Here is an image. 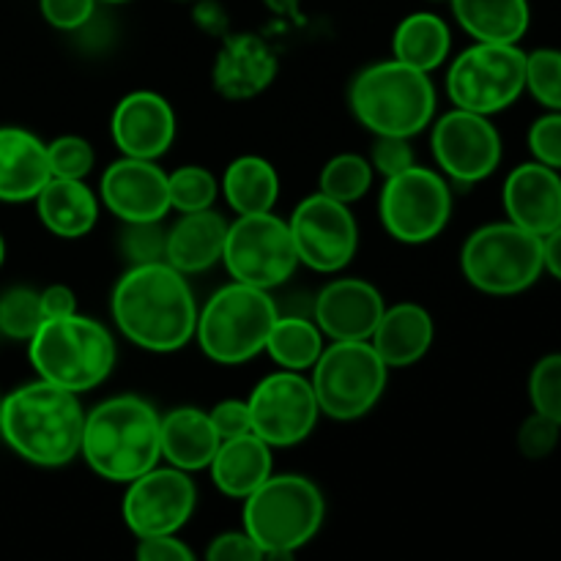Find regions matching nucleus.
Listing matches in <instances>:
<instances>
[{
    "instance_id": "f8f14e48",
    "label": "nucleus",
    "mask_w": 561,
    "mask_h": 561,
    "mask_svg": "<svg viewBox=\"0 0 561 561\" xmlns=\"http://www.w3.org/2000/svg\"><path fill=\"white\" fill-rule=\"evenodd\" d=\"M222 263L236 283L272 294L299 268L288 219H279L274 211L236 217L228 225Z\"/></svg>"
},
{
    "instance_id": "f03ea898",
    "label": "nucleus",
    "mask_w": 561,
    "mask_h": 561,
    "mask_svg": "<svg viewBox=\"0 0 561 561\" xmlns=\"http://www.w3.org/2000/svg\"><path fill=\"white\" fill-rule=\"evenodd\" d=\"M85 411L80 394L36 381L5 394L0 405V436L22 460L60 469L80 455Z\"/></svg>"
},
{
    "instance_id": "72a5a7b5",
    "label": "nucleus",
    "mask_w": 561,
    "mask_h": 561,
    "mask_svg": "<svg viewBox=\"0 0 561 561\" xmlns=\"http://www.w3.org/2000/svg\"><path fill=\"white\" fill-rule=\"evenodd\" d=\"M42 321L44 316L42 305H38V290L16 285L0 296V334H5L9 340L27 343L42 327Z\"/></svg>"
},
{
    "instance_id": "2f4dec72",
    "label": "nucleus",
    "mask_w": 561,
    "mask_h": 561,
    "mask_svg": "<svg viewBox=\"0 0 561 561\" xmlns=\"http://www.w3.org/2000/svg\"><path fill=\"white\" fill-rule=\"evenodd\" d=\"M373 175L376 173H373V164L367 157L351 151L337 153L323 164L321 175H318V192L351 206L370 192Z\"/></svg>"
},
{
    "instance_id": "7c9ffc66",
    "label": "nucleus",
    "mask_w": 561,
    "mask_h": 561,
    "mask_svg": "<svg viewBox=\"0 0 561 561\" xmlns=\"http://www.w3.org/2000/svg\"><path fill=\"white\" fill-rule=\"evenodd\" d=\"M323 340L327 337L312 318L277 316L263 351L272 356L274 365H279V370L307 373L327 348Z\"/></svg>"
},
{
    "instance_id": "4468645a",
    "label": "nucleus",
    "mask_w": 561,
    "mask_h": 561,
    "mask_svg": "<svg viewBox=\"0 0 561 561\" xmlns=\"http://www.w3.org/2000/svg\"><path fill=\"white\" fill-rule=\"evenodd\" d=\"M247 405H250L252 433L272 449L296 447L310 438L321 416L310 378L290 370H277L257 381L247 398Z\"/></svg>"
},
{
    "instance_id": "9d476101",
    "label": "nucleus",
    "mask_w": 561,
    "mask_h": 561,
    "mask_svg": "<svg viewBox=\"0 0 561 561\" xmlns=\"http://www.w3.org/2000/svg\"><path fill=\"white\" fill-rule=\"evenodd\" d=\"M526 91V53L518 44L474 42L449 64L447 96L458 110L496 115Z\"/></svg>"
},
{
    "instance_id": "4c0bfd02",
    "label": "nucleus",
    "mask_w": 561,
    "mask_h": 561,
    "mask_svg": "<svg viewBox=\"0 0 561 561\" xmlns=\"http://www.w3.org/2000/svg\"><path fill=\"white\" fill-rule=\"evenodd\" d=\"M529 400L537 414L561 427V354H548L531 367Z\"/></svg>"
},
{
    "instance_id": "ddd939ff",
    "label": "nucleus",
    "mask_w": 561,
    "mask_h": 561,
    "mask_svg": "<svg viewBox=\"0 0 561 561\" xmlns=\"http://www.w3.org/2000/svg\"><path fill=\"white\" fill-rule=\"evenodd\" d=\"M288 228L299 263L318 274L343 272L359 250V225L351 206L321 192L305 197L294 208Z\"/></svg>"
},
{
    "instance_id": "5701e85b",
    "label": "nucleus",
    "mask_w": 561,
    "mask_h": 561,
    "mask_svg": "<svg viewBox=\"0 0 561 561\" xmlns=\"http://www.w3.org/2000/svg\"><path fill=\"white\" fill-rule=\"evenodd\" d=\"M228 219L214 208L195 214H181L168 230V250H164V263L181 272L203 274L222 261L225 239H228Z\"/></svg>"
},
{
    "instance_id": "0eeeda50",
    "label": "nucleus",
    "mask_w": 561,
    "mask_h": 561,
    "mask_svg": "<svg viewBox=\"0 0 561 561\" xmlns=\"http://www.w3.org/2000/svg\"><path fill=\"white\" fill-rule=\"evenodd\" d=\"M327 518L323 493L310 477L272 474L244 499V531L263 551H299Z\"/></svg>"
},
{
    "instance_id": "8fccbe9b",
    "label": "nucleus",
    "mask_w": 561,
    "mask_h": 561,
    "mask_svg": "<svg viewBox=\"0 0 561 561\" xmlns=\"http://www.w3.org/2000/svg\"><path fill=\"white\" fill-rule=\"evenodd\" d=\"M263 3L272 14L283 16V20L296 22V25L301 22V0H263Z\"/></svg>"
},
{
    "instance_id": "de8ad7c7",
    "label": "nucleus",
    "mask_w": 561,
    "mask_h": 561,
    "mask_svg": "<svg viewBox=\"0 0 561 561\" xmlns=\"http://www.w3.org/2000/svg\"><path fill=\"white\" fill-rule=\"evenodd\" d=\"M195 22L203 31L214 33V36H222L225 27H228V16H225L222 5L214 3V0H201V3H197Z\"/></svg>"
},
{
    "instance_id": "c03bdc74",
    "label": "nucleus",
    "mask_w": 561,
    "mask_h": 561,
    "mask_svg": "<svg viewBox=\"0 0 561 561\" xmlns=\"http://www.w3.org/2000/svg\"><path fill=\"white\" fill-rule=\"evenodd\" d=\"M208 416H211L214 431L219 433L222 442L252 433L250 405H247V400H222V403H217L208 411Z\"/></svg>"
},
{
    "instance_id": "5fc2aeb1",
    "label": "nucleus",
    "mask_w": 561,
    "mask_h": 561,
    "mask_svg": "<svg viewBox=\"0 0 561 561\" xmlns=\"http://www.w3.org/2000/svg\"><path fill=\"white\" fill-rule=\"evenodd\" d=\"M0 405H3V398H0Z\"/></svg>"
},
{
    "instance_id": "1a4fd4ad",
    "label": "nucleus",
    "mask_w": 561,
    "mask_h": 561,
    "mask_svg": "<svg viewBox=\"0 0 561 561\" xmlns=\"http://www.w3.org/2000/svg\"><path fill=\"white\" fill-rule=\"evenodd\" d=\"M460 268L471 288L488 296H515L542 277V239L507 222L477 228L460 250Z\"/></svg>"
},
{
    "instance_id": "4be33fe9",
    "label": "nucleus",
    "mask_w": 561,
    "mask_h": 561,
    "mask_svg": "<svg viewBox=\"0 0 561 561\" xmlns=\"http://www.w3.org/2000/svg\"><path fill=\"white\" fill-rule=\"evenodd\" d=\"M49 179L47 142L25 126H0V201H36Z\"/></svg>"
},
{
    "instance_id": "7ed1b4c3",
    "label": "nucleus",
    "mask_w": 561,
    "mask_h": 561,
    "mask_svg": "<svg viewBox=\"0 0 561 561\" xmlns=\"http://www.w3.org/2000/svg\"><path fill=\"white\" fill-rule=\"evenodd\" d=\"M159 422L162 416L148 400L137 394H115L85 411L80 455L96 477L129 485L162 458Z\"/></svg>"
},
{
    "instance_id": "6e6d98bb",
    "label": "nucleus",
    "mask_w": 561,
    "mask_h": 561,
    "mask_svg": "<svg viewBox=\"0 0 561 561\" xmlns=\"http://www.w3.org/2000/svg\"><path fill=\"white\" fill-rule=\"evenodd\" d=\"M433 3H438V0H433Z\"/></svg>"
},
{
    "instance_id": "a18cd8bd",
    "label": "nucleus",
    "mask_w": 561,
    "mask_h": 561,
    "mask_svg": "<svg viewBox=\"0 0 561 561\" xmlns=\"http://www.w3.org/2000/svg\"><path fill=\"white\" fill-rule=\"evenodd\" d=\"M137 561H197L192 548L175 535L146 537L137 546Z\"/></svg>"
},
{
    "instance_id": "aec40b11",
    "label": "nucleus",
    "mask_w": 561,
    "mask_h": 561,
    "mask_svg": "<svg viewBox=\"0 0 561 561\" xmlns=\"http://www.w3.org/2000/svg\"><path fill=\"white\" fill-rule=\"evenodd\" d=\"M502 203L510 222L542 239L561 225V173L535 159L518 164L504 179Z\"/></svg>"
},
{
    "instance_id": "49530a36",
    "label": "nucleus",
    "mask_w": 561,
    "mask_h": 561,
    "mask_svg": "<svg viewBox=\"0 0 561 561\" xmlns=\"http://www.w3.org/2000/svg\"><path fill=\"white\" fill-rule=\"evenodd\" d=\"M38 305H42L44 321H55V318L77 316V296L69 285L55 283L38 290Z\"/></svg>"
},
{
    "instance_id": "3c124183",
    "label": "nucleus",
    "mask_w": 561,
    "mask_h": 561,
    "mask_svg": "<svg viewBox=\"0 0 561 561\" xmlns=\"http://www.w3.org/2000/svg\"><path fill=\"white\" fill-rule=\"evenodd\" d=\"M263 561H296V551H263Z\"/></svg>"
},
{
    "instance_id": "c756f323",
    "label": "nucleus",
    "mask_w": 561,
    "mask_h": 561,
    "mask_svg": "<svg viewBox=\"0 0 561 561\" xmlns=\"http://www.w3.org/2000/svg\"><path fill=\"white\" fill-rule=\"evenodd\" d=\"M453 49V31L433 11H414L394 27L392 53L394 60L416 71H436L444 66Z\"/></svg>"
},
{
    "instance_id": "9b49d317",
    "label": "nucleus",
    "mask_w": 561,
    "mask_h": 561,
    "mask_svg": "<svg viewBox=\"0 0 561 561\" xmlns=\"http://www.w3.org/2000/svg\"><path fill=\"white\" fill-rule=\"evenodd\" d=\"M378 217L394 241L409 247L438 239L453 217V190L442 173L411 164L403 173L383 179Z\"/></svg>"
},
{
    "instance_id": "2eb2a0df",
    "label": "nucleus",
    "mask_w": 561,
    "mask_h": 561,
    "mask_svg": "<svg viewBox=\"0 0 561 561\" xmlns=\"http://www.w3.org/2000/svg\"><path fill=\"white\" fill-rule=\"evenodd\" d=\"M433 157L447 181L480 184L502 164V135L488 115L453 107L433 124Z\"/></svg>"
},
{
    "instance_id": "bb28decb",
    "label": "nucleus",
    "mask_w": 561,
    "mask_h": 561,
    "mask_svg": "<svg viewBox=\"0 0 561 561\" xmlns=\"http://www.w3.org/2000/svg\"><path fill=\"white\" fill-rule=\"evenodd\" d=\"M36 211L44 228L58 239H82L99 219V197L85 181L49 179L38 192Z\"/></svg>"
},
{
    "instance_id": "09e8293b",
    "label": "nucleus",
    "mask_w": 561,
    "mask_h": 561,
    "mask_svg": "<svg viewBox=\"0 0 561 561\" xmlns=\"http://www.w3.org/2000/svg\"><path fill=\"white\" fill-rule=\"evenodd\" d=\"M542 266L561 283V225L548 236H542Z\"/></svg>"
},
{
    "instance_id": "864d4df0",
    "label": "nucleus",
    "mask_w": 561,
    "mask_h": 561,
    "mask_svg": "<svg viewBox=\"0 0 561 561\" xmlns=\"http://www.w3.org/2000/svg\"><path fill=\"white\" fill-rule=\"evenodd\" d=\"M96 3H129V0H96Z\"/></svg>"
},
{
    "instance_id": "f257e3e1",
    "label": "nucleus",
    "mask_w": 561,
    "mask_h": 561,
    "mask_svg": "<svg viewBox=\"0 0 561 561\" xmlns=\"http://www.w3.org/2000/svg\"><path fill=\"white\" fill-rule=\"evenodd\" d=\"M110 312L118 332L148 354H173L195 337V294L184 274L164 261L126 268L113 288Z\"/></svg>"
},
{
    "instance_id": "79ce46f5",
    "label": "nucleus",
    "mask_w": 561,
    "mask_h": 561,
    "mask_svg": "<svg viewBox=\"0 0 561 561\" xmlns=\"http://www.w3.org/2000/svg\"><path fill=\"white\" fill-rule=\"evenodd\" d=\"M42 16L58 31H82L96 14V0H38Z\"/></svg>"
},
{
    "instance_id": "f704fd0d",
    "label": "nucleus",
    "mask_w": 561,
    "mask_h": 561,
    "mask_svg": "<svg viewBox=\"0 0 561 561\" xmlns=\"http://www.w3.org/2000/svg\"><path fill=\"white\" fill-rule=\"evenodd\" d=\"M526 91L548 113H561V49L542 47L526 53Z\"/></svg>"
},
{
    "instance_id": "39448f33",
    "label": "nucleus",
    "mask_w": 561,
    "mask_h": 561,
    "mask_svg": "<svg viewBox=\"0 0 561 561\" xmlns=\"http://www.w3.org/2000/svg\"><path fill=\"white\" fill-rule=\"evenodd\" d=\"M27 356L42 381L82 394L110 378L115 367L113 332L102 321L88 316L42 321L31 340Z\"/></svg>"
},
{
    "instance_id": "cd10ccee",
    "label": "nucleus",
    "mask_w": 561,
    "mask_h": 561,
    "mask_svg": "<svg viewBox=\"0 0 561 561\" xmlns=\"http://www.w3.org/2000/svg\"><path fill=\"white\" fill-rule=\"evenodd\" d=\"M458 25L474 42L518 44L531 25L529 0H449Z\"/></svg>"
},
{
    "instance_id": "37998d69",
    "label": "nucleus",
    "mask_w": 561,
    "mask_h": 561,
    "mask_svg": "<svg viewBox=\"0 0 561 561\" xmlns=\"http://www.w3.org/2000/svg\"><path fill=\"white\" fill-rule=\"evenodd\" d=\"M206 561H263V548L247 531H222L208 542Z\"/></svg>"
},
{
    "instance_id": "c9c22d12",
    "label": "nucleus",
    "mask_w": 561,
    "mask_h": 561,
    "mask_svg": "<svg viewBox=\"0 0 561 561\" xmlns=\"http://www.w3.org/2000/svg\"><path fill=\"white\" fill-rule=\"evenodd\" d=\"M47 159L53 179L85 181L96 164L93 146L80 135H64L47 142Z\"/></svg>"
},
{
    "instance_id": "f3484780",
    "label": "nucleus",
    "mask_w": 561,
    "mask_h": 561,
    "mask_svg": "<svg viewBox=\"0 0 561 561\" xmlns=\"http://www.w3.org/2000/svg\"><path fill=\"white\" fill-rule=\"evenodd\" d=\"M99 197L121 222H162L170 214L168 173L151 159L121 157L104 170Z\"/></svg>"
},
{
    "instance_id": "473e14b6",
    "label": "nucleus",
    "mask_w": 561,
    "mask_h": 561,
    "mask_svg": "<svg viewBox=\"0 0 561 561\" xmlns=\"http://www.w3.org/2000/svg\"><path fill=\"white\" fill-rule=\"evenodd\" d=\"M168 192H170V208L179 214H195L206 211L214 206L219 195V181L214 173L201 164H184L175 168L168 175Z\"/></svg>"
},
{
    "instance_id": "ea45409f",
    "label": "nucleus",
    "mask_w": 561,
    "mask_h": 561,
    "mask_svg": "<svg viewBox=\"0 0 561 561\" xmlns=\"http://www.w3.org/2000/svg\"><path fill=\"white\" fill-rule=\"evenodd\" d=\"M529 151L535 162L561 173V113H546L529 126Z\"/></svg>"
},
{
    "instance_id": "c85d7f7f",
    "label": "nucleus",
    "mask_w": 561,
    "mask_h": 561,
    "mask_svg": "<svg viewBox=\"0 0 561 561\" xmlns=\"http://www.w3.org/2000/svg\"><path fill=\"white\" fill-rule=\"evenodd\" d=\"M219 192L239 217L274 211L279 201V173L268 159L247 153L225 168Z\"/></svg>"
},
{
    "instance_id": "b1692460",
    "label": "nucleus",
    "mask_w": 561,
    "mask_h": 561,
    "mask_svg": "<svg viewBox=\"0 0 561 561\" xmlns=\"http://www.w3.org/2000/svg\"><path fill=\"white\" fill-rule=\"evenodd\" d=\"M436 340L433 316L416 301H400L383 310L370 345L387 367H411L425 359Z\"/></svg>"
},
{
    "instance_id": "6e6552de",
    "label": "nucleus",
    "mask_w": 561,
    "mask_h": 561,
    "mask_svg": "<svg viewBox=\"0 0 561 561\" xmlns=\"http://www.w3.org/2000/svg\"><path fill=\"white\" fill-rule=\"evenodd\" d=\"M389 367L370 340H337L323 348L312 365V392L323 416L334 422H356L370 414L383 398Z\"/></svg>"
},
{
    "instance_id": "dca6fc26",
    "label": "nucleus",
    "mask_w": 561,
    "mask_h": 561,
    "mask_svg": "<svg viewBox=\"0 0 561 561\" xmlns=\"http://www.w3.org/2000/svg\"><path fill=\"white\" fill-rule=\"evenodd\" d=\"M195 504L197 488L192 474L173 466L168 469L153 466L151 471L126 485L121 513L131 535L137 540H146V537H164L184 529L186 520L195 513Z\"/></svg>"
},
{
    "instance_id": "a19ab883",
    "label": "nucleus",
    "mask_w": 561,
    "mask_h": 561,
    "mask_svg": "<svg viewBox=\"0 0 561 561\" xmlns=\"http://www.w3.org/2000/svg\"><path fill=\"white\" fill-rule=\"evenodd\" d=\"M367 159L373 164V173L383 175V179H392V175L403 173L411 164H416L409 137H376Z\"/></svg>"
},
{
    "instance_id": "58836bf2",
    "label": "nucleus",
    "mask_w": 561,
    "mask_h": 561,
    "mask_svg": "<svg viewBox=\"0 0 561 561\" xmlns=\"http://www.w3.org/2000/svg\"><path fill=\"white\" fill-rule=\"evenodd\" d=\"M561 427L542 414H529L518 427V449L529 460H546L559 447Z\"/></svg>"
},
{
    "instance_id": "393cba45",
    "label": "nucleus",
    "mask_w": 561,
    "mask_h": 561,
    "mask_svg": "<svg viewBox=\"0 0 561 561\" xmlns=\"http://www.w3.org/2000/svg\"><path fill=\"white\" fill-rule=\"evenodd\" d=\"M219 433L214 431V422L208 411L192 409V405H181L170 414L162 416L159 422V447H162V458L168 460L173 469L195 474L211 466L214 455H217Z\"/></svg>"
},
{
    "instance_id": "a211bd4d",
    "label": "nucleus",
    "mask_w": 561,
    "mask_h": 561,
    "mask_svg": "<svg viewBox=\"0 0 561 561\" xmlns=\"http://www.w3.org/2000/svg\"><path fill=\"white\" fill-rule=\"evenodd\" d=\"M110 131H113L115 148L124 157L157 162L173 148L179 121H175L173 104L162 93L131 91L115 104Z\"/></svg>"
},
{
    "instance_id": "20e7f679",
    "label": "nucleus",
    "mask_w": 561,
    "mask_h": 561,
    "mask_svg": "<svg viewBox=\"0 0 561 561\" xmlns=\"http://www.w3.org/2000/svg\"><path fill=\"white\" fill-rule=\"evenodd\" d=\"M354 118L376 137H416L436 115L431 75L400 60H378L354 77L348 91Z\"/></svg>"
},
{
    "instance_id": "6ab92c4d",
    "label": "nucleus",
    "mask_w": 561,
    "mask_h": 561,
    "mask_svg": "<svg viewBox=\"0 0 561 561\" xmlns=\"http://www.w3.org/2000/svg\"><path fill=\"white\" fill-rule=\"evenodd\" d=\"M383 310H387V301L376 285L359 277H343L323 285L312 307V321L318 323L329 343L370 340Z\"/></svg>"
},
{
    "instance_id": "423d86ee",
    "label": "nucleus",
    "mask_w": 561,
    "mask_h": 561,
    "mask_svg": "<svg viewBox=\"0 0 561 561\" xmlns=\"http://www.w3.org/2000/svg\"><path fill=\"white\" fill-rule=\"evenodd\" d=\"M277 301L268 290L244 283L222 285L197 310L195 340L217 365H244L266 348V337L277 321Z\"/></svg>"
},
{
    "instance_id": "e433bc0d",
    "label": "nucleus",
    "mask_w": 561,
    "mask_h": 561,
    "mask_svg": "<svg viewBox=\"0 0 561 561\" xmlns=\"http://www.w3.org/2000/svg\"><path fill=\"white\" fill-rule=\"evenodd\" d=\"M118 247L129 266L159 263L168 250V228L162 222H124Z\"/></svg>"
},
{
    "instance_id": "412c9836",
    "label": "nucleus",
    "mask_w": 561,
    "mask_h": 561,
    "mask_svg": "<svg viewBox=\"0 0 561 561\" xmlns=\"http://www.w3.org/2000/svg\"><path fill=\"white\" fill-rule=\"evenodd\" d=\"M277 77V55L255 33L225 36L211 69V85L228 102L261 96Z\"/></svg>"
},
{
    "instance_id": "a878e982",
    "label": "nucleus",
    "mask_w": 561,
    "mask_h": 561,
    "mask_svg": "<svg viewBox=\"0 0 561 561\" xmlns=\"http://www.w3.org/2000/svg\"><path fill=\"white\" fill-rule=\"evenodd\" d=\"M272 447L255 433H244V436L219 444L217 455L208 466L217 491L228 499H241V502L272 477Z\"/></svg>"
},
{
    "instance_id": "603ef678",
    "label": "nucleus",
    "mask_w": 561,
    "mask_h": 561,
    "mask_svg": "<svg viewBox=\"0 0 561 561\" xmlns=\"http://www.w3.org/2000/svg\"><path fill=\"white\" fill-rule=\"evenodd\" d=\"M3 261H5V241L3 236H0V266H3Z\"/></svg>"
}]
</instances>
